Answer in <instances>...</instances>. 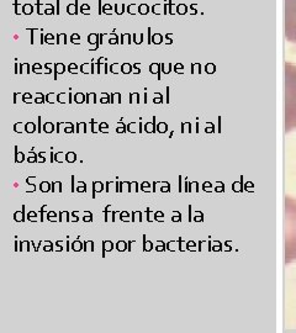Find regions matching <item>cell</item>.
I'll return each instance as SVG.
<instances>
[{"label": "cell", "mask_w": 296, "mask_h": 333, "mask_svg": "<svg viewBox=\"0 0 296 333\" xmlns=\"http://www.w3.org/2000/svg\"><path fill=\"white\" fill-rule=\"evenodd\" d=\"M285 35L296 43V0H285Z\"/></svg>", "instance_id": "cell-1"}, {"label": "cell", "mask_w": 296, "mask_h": 333, "mask_svg": "<svg viewBox=\"0 0 296 333\" xmlns=\"http://www.w3.org/2000/svg\"><path fill=\"white\" fill-rule=\"evenodd\" d=\"M173 215H174V217L172 218L173 222H180L181 221V215H180V212H177V211H174L173 212Z\"/></svg>", "instance_id": "cell-2"}, {"label": "cell", "mask_w": 296, "mask_h": 333, "mask_svg": "<svg viewBox=\"0 0 296 333\" xmlns=\"http://www.w3.org/2000/svg\"><path fill=\"white\" fill-rule=\"evenodd\" d=\"M66 157H67V158H66L67 162L72 163V162H74V160H76V154H74V153H67Z\"/></svg>", "instance_id": "cell-3"}, {"label": "cell", "mask_w": 296, "mask_h": 333, "mask_svg": "<svg viewBox=\"0 0 296 333\" xmlns=\"http://www.w3.org/2000/svg\"><path fill=\"white\" fill-rule=\"evenodd\" d=\"M116 249H117V251H125V249H126V243L125 242L117 243Z\"/></svg>", "instance_id": "cell-4"}, {"label": "cell", "mask_w": 296, "mask_h": 333, "mask_svg": "<svg viewBox=\"0 0 296 333\" xmlns=\"http://www.w3.org/2000/svg\"><path fill=\"white\" fill-rule=\"evenodd\" d=\"M84 214H85V217L83 218V220H84L85 222H88V221H89V222H91V221H92V215H91V212L85 211Z\"/></svg>", "instance_id": "cell-5"}, {"label": "cell", "mask_w": 296, "mask_h": 333, "mask_svg": "<svg viewBox=\"0 0 296 333\" xmlns=\"http://www.w3.org/2000/svg\"><path fill=\"white\" fill-rule=\"evenodd\" d=\"M45 131L47 132V134H48V132H52V131H53V126H52L51 123H46V125H45Z\"/></svg>", "instance_id": "cell-6"}, {"label": "cell", "mask_w": 296, "mask_h": 333, "mask_svg": "<svg viewBox=\"0 0 296 333\" xmlns=\"http://www.w3.org/2000/svg\"><path fill=\"white\" fill-rule=\"evenodd\" d=\"M33 128H35V126H33L32 123H27V125H26V132H30V134H32Z\"/></svg>", "instance_id": "cell-7"}, {"label": "cell", "mask_w": 296, "mask_h": 333, "mask_svg": "<svg viewBox=\"0 0 296 333\" xmlns=\"http://www.w3.org/2000/svg\"><path fill=\"white\" fill-rule=\"evenodd\" d=\"M160 191H163V193H166V191H171V185H169L168 183H164V187L162 188V189H160Z\"/></svg>", "instance_id": "cell-8"}, {"label": "cell", "mask_w": 296, "mask_h": 333, "mask_svg": "<svg viewBox=\"0 0 296 333\" xmlns=\"http://www.w3.org/2000/svg\"><path fill=\"white\" fill-rule=\"evenodd\" d=\"M153 40H154V42H156V43H160V42H162V36L156 35L153 37Z\"/></svg>", "instance_id": "cell-9"}, {"label": "cell", "mask_w": 296, "mask_h": 333, "mask_svg": "<svg viewBox=\"0 0 296 333\" xmlns=\"http://www.w3.org/2000/svg\"><path fill=\"white\" fill-rule=\"evenodd\" d=\"M83 97H82V95H80V94H77L76 95V101H77V103H82V101H83V99H82Z\"/></svg>", "instance_id": "cell-10"}, {"label": "cell", "mask_w": 296, "mask_h": 333, "mask_svg": "<svg viewBox=\"0 0 296 333\" xmlns=\"http://www.w3.org/2000/svg\"><path fill=\"white\" fill-rule=\"evenodd\" d=\"M109 208H110V206L107 205V206H106V209H105V212H104V214H105V222L109 221V218H107V210H109Z\"/></svg>", "instance_id": "cell-11"}, {"label": "cell", "mask_w": 296, "mask_h": 333, "mask_svg": "<svg viewBox=\"0 0 296 333\" xmlns=\"http://www.w3.org/2000/svg\"><path fill=\"white\" fill-rule=\"evenodd\" d=\"M166 103L169 104V88L166 86Z\"/></svg>", "instance_id": "cell-12"}, {"label": "cell", "mask_w": 296, "mask_h": 333, "mask_svg": "<svg viewBox=\"0 0 296 333\" xmlns=\"http://www.w3.org/2000/svg\"><path fill=\"white\" fill-rule=\"evenodd\" d=\"M39 132H41V117H39Z\"/></svg>", "instance_id": "cell-13"}, {"label": "cell", "mask_w": 296, "mask_h": 333, "mask_svg": "<svg viewBox=\"0 0 296 333\" xmlns=\"http://www.w3.org/2000/svg\"><path fill=\"white\" fill-rule=\"evenodd\" d=\"M156 184H157V183H153V187H156ZM152 191L154 193V191H156V188H153V190H152Z\"/></svg>", "instance_id": "cell-14"}]
</instances>
